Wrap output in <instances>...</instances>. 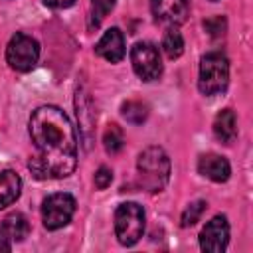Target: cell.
Returning <instances> with one entry per match:
<instances>
[{
  "mask_svg": "<svg viewBox=\"0 0 253 253\" xmlns=\"http://www.w3.org/2000/svg\"><path fill=\"white\" fill-rule=\"evenodd\" d=\"M30 138L36 154L30 156L28 168L38 180L65 178L77 164V138L67 115L53 105H42L32 111Z\"/></svg>",
  "mask_w": 253,
  "mask_h": 253,
  "instance_id": "obj_1",
  "label": "cell"
},
{
  "mask_svg": "<svg viewBox=\"0 0 253 253\" xmlns=\"http://www.w3.org/2000/svg\"><path fill=\"white\" fill-rule=\"evenodd\" d=\"M136 170H138V180L140 186L150 192H162L170 180V158L160 146H148L138 154L136 160Z\"/></svg>",
  "mask_w": 253,
  "mask_h": 253,
  "instance_id": "obj_2",
  "label": "cell"
},
{
  "mask_svg": "<svg viewBox=\"0 0 253 253\" xmlns=\"http://www.w3.org/2000/svg\"><path fill=\"white\" fill-rule=\"evenodd\" d=\"M229 83V61L219 51H210L200 59L198 89L206 97L219 95L227 89Z\"/></svg>",
  "mask_w": 253,
  "mask_h": 253,
  "instance_id": "obj_3",
  "label": "cell"
},
{
  "mask_svg": "<svg viewBox=\"0 0 253 253\" xmlns=\"http://www.w3.org/2000/svg\"><path fill=\"white\" fill-rule=\"evenodd\" d=\"M144 233V210L136 202H125L115 210V235L121 245H134Z\"/></svg>",
  "mask_w": 253,
  "mask_h": 253,
  "instance_id": "obj_4",
  "label": "cell"
},
{
  "mask_svg": "<svg viewBox=\"0 0 253 253\" xmlns=\"http://www.w3.org/2000/svg\"><path fill=\"white\" fill-rule=\"evenodd\" d=\"M38 57H40V43L32 36L24 32H16L10 38L6 47V61L14 71H22V73L30 71L36 65Z\"/></svg>",
  "mask_w": 253,
  "mask_h": 253,
  "instance_id": "obj_5",
  "label": "cell"
},
{
  "mask_svg": "<svg viewBox=\"0 0 253 253\" xmlns=\"http://www.w3.org/2000/svg\"><path fill=\"white\" fill-rule=\"evenodd\" d=\"M73 213H75V198L67 192L51 194L42 204V221L49 231L67 225Z\"/></svg>",
  "mask_w": 253,
  "mask_h": 253,
  "instance_id": "obj_6",
  "label": "cell"
},
{
  "mask_svg": "<svg viewBox=\"0 0 253 253\" xmlns=\"http://www.w3.org/2000/svg\"><path fill=\"white\" fill-rule=\"evenodd\" d=\"M130 63L134 73L142 81H154L162 73V61L158 47L150 42H136L130 49Z\"/></svg>",
  "mask_w": 253,
  "mask_h": 253,
  "instance_id": "obj_7",
  "label": "cell"
},
{
  "mask_svg": "<svg viewBox=\"0 0 253 253\" xmlns=\"http://www.w3.org/2000/svg\"><path fill=\"white\" fill-rule=\"evenodd\" d=\"M229 241V223L225 215L211 217L200 231V249L208 253H221Z\"/></svg>",
  "mask_w": 253,
  "mask_h": 253,
  "instance_id": "obj_8",
  "label": "cell"
},
{
  "mask_svg": "<svg viewBox=\"0 0 253 253\" xmlns=\"http://www.w3.org/2000/svg\"><path fill=\"white\" fill-rule=\"evenodd\" d=\"M150 10L156 22L180 26L190 14V0H150Z\"/></svg>",
  "mask_w": 253,
  "mask_h": 253,
  "instance_id": "obj_9",
  "label": "cell"
},
{
  "mask_svg": "<svg viewBox=\"0 0 253 253\" xmlns=\"http://www.w3.org/2000/svg\"><path fill=\"white\" fill-rule=\"evenodd\" d=\"M97 55L111 63H119L125 57V36L119 28H109L95 45Z\"/></svg>",
  "mask_w": 253,
  "mask_h": 253,
  "instance_id": "obj_10",
  "label": "cell"
},
{
  "mask_svg": "<svg viewBox=\"0 0 253 253\" xmlns=\"http://www.w3.org/2000/svg\"><path fill=\"white\" fill-rule=\"evenodd\" d=\"M198 172L202 176H206L208 180L211 182H227L229 180V174H231V166L227 162V158L219 156V154H213V152H208V154H202L200 160H198Z\"/></svg>",
  "mask_w": 253,
  "mask_h": 253,
  "instance_id": "obj_11",
  "label": "cell"
},
{
  "mask_svg": "<svg viewBox=\"0 0 253 253\" xmlns=\"http://www.w3.org/2000/svg\"><path fill=\"white\" fill-rule=\"evenodd\" d=\"M213 134L223 144H231L237 136V117L231 109H223L213 119Z\"/></svg>",
  "mask_w": 253,
  "mask_h": 253,
  "instance_id": "obj_12",
  "label": "cell"
},
{
  "mask_svg": "<svg viewBox=\"0 0 253 253\" xmlns=\"http://www.w3.org/2000/svg\"><path fill=\"white\" fill-rule=\"evenodd\" d=\"M0 231L10 239V241H24L30 233V221L24 213L12 211L2 219Z\"/></svg>",
  "mask_w": 253,
  "mask_h": 253,
  "instance_id": "obj_13",
  "label": "cell"
},
{
  "mask_svg": "<svg viewBox=\"0 0 253 253\" xmlns=\"http://www.w3.org/2000/svg\"><path fill=\"white\" fill-rule=\"evenodd\" d=\"M22 192V180L14 170L0 172V210L14 204L20 198Z\"/></svg>",
  "mask_w": 253,
  "mask_h": 253,
  "instance_id": "obj_14",
  "label": "cell"
},
{
  "mask_svg": "<svg viewBox=\"0 0 253 253\" xmlns=\"http://www.w3.org/2000/svg\"><path fill=\"white\" fill-rule=\"evenodd\" d=\"M87 93H83V89H77V95H75V109H77V119L81 123V130H83V136H85V148H89V128H91V121H87V117L91 115V103L89 99L85 97Z\"/></svg>",
  "mask_w": 253,
  "mask_h": 253,
  "instance_id": "obj_15",
  "label": "cell"
},
{
  "mask_svg": "<svg viewBox=\"0 0 253 253\" xmlns=\"http://www.w3.org/2000/svg\"><path fill=\"white\" fill-rule=\"evenodd\" d=\"M162 49L168 59H178L184 53V38L176 28L166 30V34L162 38Z\"/></svg>",
  "mask_w": 253,
  "mask_h": 253,
  "instance_id": "obj_16",
  "label": "cell"
},
{
  "mask_svg": "<svg viewBox=\"0 0 253 253\" xmlns=\"http://www.w3.org/2000/svg\"><path fill=\"white\" fill-rule=\"evenodd\" d=\"M121 115L128 123H132V125H142L148 119V105L142 103V101L130 99V101H126V103L121 105Z\"/></svg>",
  "mask_w": 253,
  "mask_h": 253,
  "instance_id": "obj_17",
  "label": "cell"
},
{
  "mask_svg": "<svg viewBox=\"0 0 253 253\" xmlns=\"http://www.w3.org/2000/svg\"><path fill=\"white\" fill-rule=\"evenodd\" d=\"M103 146L109 154H117L125 146V132L119 125H115V123L107 125V128L103 132Z\"/></svg>",
  "mask_w": 253,
  "mask_h": 253,
  "instance_id": "obj_18",
  "label": "cell"
},
{
  "mask_svg": "<svg viewBox=\"0 0 253 253\" xmlns=\"http://www.w3.org/2000/svg\"><path fill=\"white\" fill-rule=\"evenodd\" d=\"M204 211H206V202L204 200H196V202L188 204V208L182 211V219H180L182 227H190L196 221H200V217H202Z\"/></svg>",
  "mask_w": 253,
  "mask_h": 253,
  "instance_id": "obj_19",
  "label": "cell"
},
{
  "mask_svg": "<svg viewBox=\"0 0 253 253\" xmlns=\"http://www.w3.org/2000/svg\"><path fill=\"white\" fill-rule=\"evenodd\" d=\"M204 28L208 30L210 36H223L227 24H225V18H223V16H215V18L206 20V22H204Z\"/></svg>",
  "mask_w": 253,
  "mask_h": 253,
  "instance_id": "obj_20",
  "label": "cell"
},
{
  "mask_svg": "<svg viewBox=\"0 0 253 253\" xmlns=\"http://www.w3.org/2000/svg\"><path fill=\"white\" fill-rule=\"evenodd\" d=\"M111 182H113V172H111V168L101 166V168L95 172V186H97L99 190H105V188L111 186Z\"/></svg>",
  "mask_w": 253,
  "mask_h": 253,
  "instance_id": "obj_21",
  "label": "cell"
},
{
  "mask_svg": "<svg viewBox=\"0 0 253 253\" xmlns=\"http://www.w3.org/2000/svg\"><path fill=\"white\" fill-rule=\"evenodd\" d=\"M91 2H93V16H97L101 20L115 8L117 0H91Z\"/></svg>",
  "mask_w": 253,
  "mask_h": 253,
  "instance_id": "obj_22",
  "label": "cell"
},
{
  "mask_svg": "<svg viewBox=\"0 0 253 253\" xmlns=\"http://www.w3.org/2000/svg\"><path fill=\"white\" fill-rule=\"evenodd\" d=\"M75 0H43L45 6L53 8V10H63V8H69Z\"/></svg>",
  "mask_w": 253,
  "mask_h": 253,
  "instance_id": "obj_23",
  "label": "cell"
},
{
  "mask_svg": "<svg viewBox=\"0 0 253 253\" xmlns=\"http://www.w3.org/2000/svg\"><path fill=\"white\" fill-rule=\"evenodd\" d=\"M12 249V243H10V239L0 231V251H10Z\"/></svg>",
  "mask_w": 253,
  "mask_h": 253,
  "instance_id": "obj_24",
  "label": "cell"
},
{
  "mask_svg": "<svg viewBox=\"0 0 253 253\" xmlns=\"http://www.w3.org/2000/svg\"><path fill=\"white\" fill-rule=\"evenodd\" d=\"M211 2H217V0H211Z\"/></svg>",
  "mask_w": 253,
  "mask_h": 253,
  "instance_id": "obj_25",
  "label": "cell"
}]
</instances>
